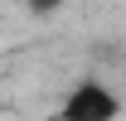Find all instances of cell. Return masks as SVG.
<instances>
[{"label":"cell","mask_w":126,"mask_h":121,"mask_svg":"<svg viewBox=\"0 0 126 121\" xmlns=\"http://www.w3.org/2000/svg\"><path fill=\"white\" fill-rule=\"evenodd\" d=\"M24 5H29L34 15H53V10H63V5H68V0H24Z\"/></svg>","instance_id":"obj_2"},{"label":"cell","mask_w":126,"mask_h":121,"mask_svg":"<svg viewBox=\"0 0 126 121\" xmlns=\"http://www.w3.org/2000/svg\"><path fill=\"white\" fill-rule=\"evenodd\" d=\"M53 121H121V97L102 82V77H78L63 92Z\"/></svg>","instance_id":"obj_1"}]
</instances>
